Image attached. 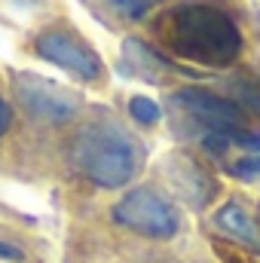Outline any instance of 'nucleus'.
Here are the masks:
<instances>
[{
    "instance_id": "7ed1b4c3",
    "label": "nucleus",
    "mask_w": 260,
    "mask_h": 263,
    "mask_svg": "<svg viewBox=\"0 0 260 263\" xmlns=\"http://www.w3.org/2000/svg\"><path fill=\"white\" fill-rule=\"evenodd\" d=\"M114 220L144 239H175L181 230L178 208L153 187H135L114 205Z\"/></svg>"
},
{
    "instance_id": "ddd939ff",
    "label": "nucleus",
    "mask_w": 260,
    "mask_h": 263,
    "mask_svg": "<svg viewBox=\"0 0 260 263\" xmlns=\"http://www.w3.org/2000/svg\"><path fill=\"white\" fill-rule=\"evenodd\" d=\"M9 123H12V107L6 104V98H0V138L9 132Z\"/></svg>"
},
{
    "instance_id": "9d476101",
    "label": "nucleus",
    "mask_w": 260,
    "mask_h": 263,
    "mask_svg": "<svg viewBox=\"0 0 260 263\" xmlns=\"http://www.w3.org/2000/svg\"><path fill=\"white\" fill-rule=\"evenodd\" d=\"M120 15H126V18H132V22H138V18H144L150 9H153V3L156 0H107Z\"/></svg>"
},
{
    "instance_id": "0eeeda50",
    "label": "nucleus",
    "mask_w": 260,
    "mask_h": 263,
    "mask_svg": "<svg viewBox=\"0 0 260 263\" xmlns=\"http://www.w3.org/2000/svg\"><path fill=\"white\" fill-rule=\"evenodd\" d=\"M120 70H126L132 77H141V80H150V83H162L175 67L165 55H159L153 46H147L144 40L129 37L123 40V59H120Z\"/></svg>"
},
{
    "instance_id": "f03ea898",
    "label": "nucleus",
    "mask_w": 260,
    "mask_h": 263,
    "mask_svg": "<svg viewBox=\"0 0 260 263\" xmlns=\"http://www.w3.org/2000/svg\"><path fill=\"white\" fill-rule=\"evenodd\" d=\"M141 141L129 129L117 126L114 120L89 123L86 129L73 138L70 162L73 168L104 190L126 187L141 168Z\"/></svg>"
},
{
    "instance_id": "9b49d317",
    "label": "nucleus",
    "mask_w": 260,
    "mask_h": 263,
    "mask_svg": "<svg viewBox=\"0 0 260 263\" xmlns=\"http://www.w3.org/2000/svg\"><path fill=\"white\" fill-rule=\"evenodd\" d=\"M242 110L248 107V110H254L260 114V83H242L239 86V101H236Z\"/></svg>"
},
{
    "instance_id": "6e6552de",
    "label": "nucleus",
    "mask_w": 260,
    "mask_h": 263,
    "mask_svg": "<svg viewBox=\"0 0 260 263\" xmlns=\"http://www.w3.org/2000/svg\"><path fill=\"white\" fill-rule=\"evenodd\" d=\"M214 227L227 236H233L236 242H242L245 248L260 251V227L257 220L239 205V202H227L224 208L214 211Z\"/></svg>"
},
{
    "instance_id": "39448f33",
    "label": "nucleus",
    "mask_w": 260,
    "mask_h": 263,
    "mask_svg": "<svg viewBox=\"0 0 260 263\" xmlns=\"http://www.w3.org/2000/svg\"><path fill=\"white\" fill-rule=\"evenodd\" d=\"M34 49L43 62L62 67L67 73H73L83 83H101L104 77V62L98 59V52L73 31L67 28H46L37 34Z\"/></svg>"
},
{
    "instance_id": "20e7f679",
    "label": "nucleus",
    "mask_w": 260,
    "mask_h": 263,
    "mask_svg": "<svg viewBox=\"0 0 260 263\" xmlns=\"http://www.w3.org/2000/svg\"><path fill=\"white\" fill-rule=\"evenodd\" d=\"M12 95L22 104V110L43 123H67L80 114V95L65 89L55 80H46L40 73H15L12 77Z\"/></svg>"
},
{
    "instance_id": "f257e3e1",
    "label": "nucleus",
    "mask_w": 260,
    "mask_h": 263,
    "mask_svg": "<svg viewBox=\"0 0 260 263\" xmlns=\"http://www.w3.org/2000/svg\"><path fill=\"white\" fill-rule=\"evenodd\" d=\"M159 34L172 55L202 67H227L242 52L239 25L224 9L205 3L172 9L159 22Z\"/></svg>"
},
{
    "instance_id": "1a4fd4ad",
    "label": "nucleus",
    "mask_w": 260,
    "mask_h": 263,
    "mask_svg": "<svg viewBox=\"0 0 260 263\" xmlns=\"http://www.w3.org/2000/svg\"><path fill=\"white\" fill-rule=\"evenodd\" d=\"M129 114H132V120H138L141 126H153V123L162 120V107H159L153 98H147V95H135V98H132Z\"/></svg>"
},
{
    "instance_id": "423d86ee",
    "label": "nucleus",
    "mask_w": 260,
    "mask_h": 263,
    "mask_svg": "<svg viewBox=\"0 0 260 263\" xmlns=\"http://www.w3.org/2000/svg\"><path fill=\"white\" fill-rule=\"evenodd\" d=\"M162 175L169 181V187L184 199L190 208H205L211 199L217 196V181L196 162L187 153H172L162 162Z\"/></svg>"
},
{
    "instance_id": "4468645a",
    "label": "nucleus",
    "mask_w": 260,
    "mask_h": 263,
    "mask_svg": "<svg viewBox=\"0 0 260 263\" xmlns=\"http://www.w3.org/2000/svg\"><path fill=\"white\" fill-rule=\"evenodd\" d=\"M0 257H6V260H18L22 251H18L15 245H9V242H0Z\"/></svg>"
},
{
    "instance_id": "f8f14e48",
    "label": "nucleus",
    "mask_w": 260,
    "mask_h": 263,
    "mask_svg": "<svg viewBox=\"0 0 260 263\" xmlns=\"http://www.w3.org/2000/svg\"><path fill=\"white\" fill-rule=\"evenodd\" d=\"M233 175H239V178H260V156L239 159V162L233 165Z\"/></svg>"
}]
</instances>
